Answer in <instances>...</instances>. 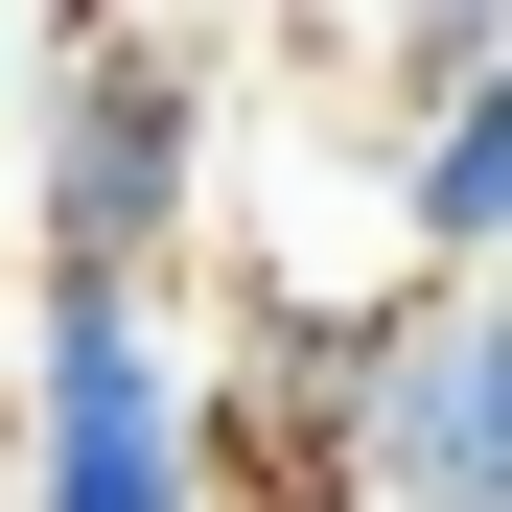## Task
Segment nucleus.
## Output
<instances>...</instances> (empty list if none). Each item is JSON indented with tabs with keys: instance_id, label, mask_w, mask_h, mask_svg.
<instances>
[{
	"instance_id": "nucleus-1",
	"label": "nucleus",
	"mask_w": 512,
	"mask_h": 512,
	"mask_svg": "<svg viewBox=\"0 0 512 512\" xmlns=\"http://www.w3.org/2000/svg\"><path fill=\"white\" fill-rule=\"evenodd\" d=\"M24 187H47V280H187V233H210V70L140 24V0H70Z\"/></svg>"
},
{
	"instance_id": "nucleus-2",
	"label": "nucleus",
	"mask_w": 512,
	"mask_h": 512,
	"mask_svg": "<svg viewBox=\"0 0 512 512\" xmlns=\"http://www.w3.org/2000/svg\"><path fill=\"white\" fill-rule=\"evenodd\" d=\"M373 350H396V326H326V303H280V326L210 350V466H233V512H396V466H373Z\"/></svg>"
},
{
	"instance_id": "nucleus-3",
	"label": "nucleus",
	"mask_w": 512,
	"mask_h": 512,
	"mask_svg": "<svg viewBox=\"0 0 512 512\" xmlns=\"http://www.w3.org/2000/svg\"><path fill=\"white\" fill-rule=\"evenodd\" d=\"M373 466H396V512H512V280L396 303V350H373Z\"/></svg>"
},
{
	"instance_id": "nucleus-4",
	"label": "nucleus",
	"mask_w": 512,
	"mask_h": 512,
	"mask_svg": "<svg viewBox=\"0 0 512 512\" xmlns=\"http://www.w3.org/2000/svg\"><path fill=\"white\" fill-rule=\"evenodd\" d=\"M396 233H419V280H512V70L396 117Z\"/></svg>"
},
{
	"instance_id": "nucleus-5",
	"label": "nucleus",
	"mask_w": 512,
	"mask_h": 512,
	"mask_svg": "<svg viewBox=\"0 0 512 512\" xmlns=\"http://www.w3.org/2000/svg\"><path fill=\"white\" fill-rule=\"evenodd\" d=\"M373 70H396V117L466 94V70H512V0H373Z\"/></svg>"
},
{
	"instance_id": "nucleus-6",
	"label": "nucleus",
	"mask_w": 512,
	"mask_h": 512,
	"mask_svg": "<svg viewBox=\"0 0 512 512\" xmlns=\"http://www.w3.org/2000/svg\"><path fill=\"white\" fill-rule=\"evenodd\" d=\"M0 94H24V0H0Z\"/></svg>"
}]
</instances>
